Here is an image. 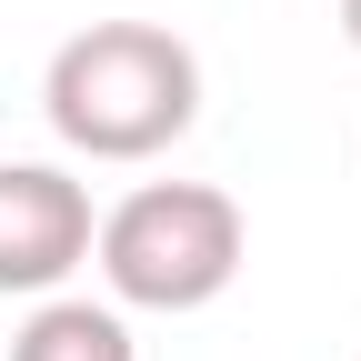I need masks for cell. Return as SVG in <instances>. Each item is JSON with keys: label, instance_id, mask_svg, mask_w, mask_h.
Instances as JSON below:
<instances>
[{"label": "cell", "instance_id": "obj_2", "mask_svg": "<svg viewBox=\"0 0 361 361\" xmlns=\"http://www.w3.org/2000/svg\"><path fill=\"white\" fill-rule=\"evenodd\" d=\"M90 251H101L111 311H201L241 281L251 221L211 180H141L121 211H101Z\"/></svg>", "mask_w": 361, "mask_h": 361}, {"label": "cell", "instance_id": "obj_1", "mask_svg": "<svg viewBox=\"0 0 361 361\" xmlns=\"http://www.w3.org/2000/svg\"><path fill=\"white\" fill-rule=\"evenodd\" d=\"M40 111L80 161H161L201 121V51L161 20H90L51 51Z\"/></svg>", "mask_w": 361, "mask_h": 361}, {"label": "cell", "instance_id": "obj_5", "mask_svg": "<svg viewBox=\"0 0 361 361\" xmlns=\"http://www.w3.org/2000/svg\"><path fill=\"white\" fill-rule=\"evenodd\" d=\"M341 40H351V51H361V0H341Z\"/></svg>", "mask_w": 361, "mask_h": 361}, {"label": "cell", "instance_id": "obj_3", "mask_svg": "<svg viewBox=\"0 0 361 361\" xmlns=\"http://www.w3.org/2000/svg\"><path fill=\"white\" fill-rule=\"evenodd\" d=\"M90 191L61 161H0V291H61L90 261Z\"/></svg>", "mask_w": 361, "mask_h": 361}, {"label": "cell", "instance_id": "obj_4", "mask_svg": "<svg viewBox=\"0 0 361 361\" xmlns=\"http://www.w3.org/2000/svg\"><path fill=\"white\" fill-rule=\"evenodd\" d=\"M11 361H141V351H130V322L111 301H40L11 331Z\"/></svg>", "mask_w": 361, "mask_h": 361}]
</instances>
